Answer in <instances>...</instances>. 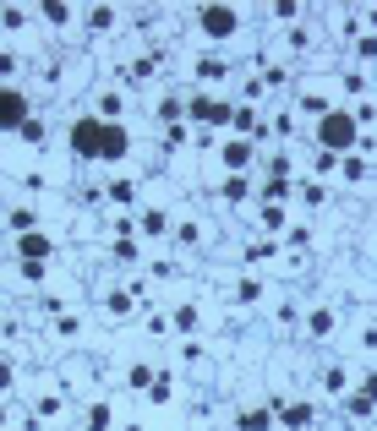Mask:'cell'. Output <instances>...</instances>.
I'll list each match as a JSON object with an SVG mask.
<instances>
[{
	"mask_svg": "<svg viewBox=\"0 0 377 431\" xmlns=\"http://www.w3.org/2000/svg\"><path fill=\"white\" fill-rule=\"evenodd\" d=\"M268 426H274L268 410H246V415H241V431H268Z\"/></svg>",
	"mask_w": 377,
	"mask_h": 431,
	"instance_id": "ba28073f",
	"label": "cell"
},
{
	"mask_svg": "<svg viewBox=\"0 0 377 431\" xmlns=\"http://www.w3.org/2000/svg\"><path fill=\"white\" fill-rule=\"evenodd\" d=\"M6 382H11V366H6V360H0V388H6Z\"/></svg>",
	"mask_w": 377,
	"mask_h": 431,
	"instance_id": "4fadbf2b",
	"label": "cell"
},
{
	"mask_svg": "<svg viewBox=\"0 0 377 431\" xmlns=\"http://www.w3.org/2000/svg\"><path fill=\"white\" fill-rule=\"evenodd\" d=\"M99 137H104V120L99 115H82L72 126V153L77 158H99Z\"/></svg>",
	"mask_w": 377,
	"mask_h": 431,
	"instance_id": "277c9868",
	"label": "cell"
},
{
	"mask_svg": "<svg viewBox=\"0 0 377 431\" xmlns=\"http://www.w3.org/2000/svg\"><path fill=\"white\" fill-rule=\"evenodd\" d=\"M285 426H290V431L312 426V410H306V404H290V410H285Z\"/></svg>",
	"mask_w": 377,
	"mask_h": 431,
	"instance_id": "9c48e42d",
	"label": "cell"
},
{
	"mask_svg": "<svg viewBox=\"0 0 377 431\" xmlns=\"http://www.w3.org/2000/svg\"><path fill=\"white\" fill-rule=\"evenodd\" d=\"M246 158H252V147H246V143H230V147H225V164H235V169H241Z\"/></svg>",
	"mask_w": 377,
	"mask_h": 431,
	"instance_id": "30bf717a",
	"label": "cell"
},
{
	"mask_svg": "<svg viewBox=\"0 0 377 431\" xmlns=\"http://www.w3.org/2000/svg\"><path fill=\"white\" fill-rule=\"evenodd\" d=\"M192 115L208 120V126H225L230 120V104H214V98H192Z\"/></svg>",
	"mask_w": 377,
	"mask_h": 431,
	"instance_id": "52a82bcc",
	"label": "cell"
},
{
	"mask_svg": "<svg viewBox=\"0 0 377 431\" xmlns=\"http://www.w3.org/2000/svg\"><path fill=\"white\" fill-rule=\"evenodd\" d=\"M132 153V132L121 126V120H104V137H99V158L104 164H115V158H126Z\"/></svg>",
	"mask_w": 377,
	"mask_h": 431,
	"instance_id": "5b68a950",
	"label": "cell"
},
{
	"mask_svg": "<svg viewBox=\"0 0 377 431\" xmlns=\"http://www.w3.org/2000/svg\"><path fill=\"white\" fill-rule=\"evenodd\" d=\"M197 22H203V33H208V39H235L241 11H235V6H203V11H197Z\"/></svg>",
	"mask_w": 377,
	"mask_h": 431,
	"instance_id": "7a4b0ae2",
	"label": "cell"
},
{
	"mask_svg": "<svg viewBox=\"0 0 377 431\" xmlns=\"http://www.w3.org/2000/svg\"><path fill=\"white\" fill-rule=\"evenodd\" d=\"M88 426H93V431H104V426H110V410H104V404H93V415H88Z\"/></svg>",
	"mask_w": 377,
	"mask_h": 431,
	"instance_id": "8fae6325",
	"label": "cell"
},
{
	"mask_svg": "<svg viewBox=\"0 0 377 431\" xmlns=\"http://www.w3.org/2000/svg\"><path fill=\"white\" fill-rule=\"evenodd\" d=\"M17 257H28V268H39V262H44V257H50V240H44V235H33V229H28V235H22V240H17Z\"/></svg>",
	"mask_w": 377,
	"mask_h": 431,
	"instance_id": "8992f818",
	"label": "cell"
},
{
	"mask_svg": "<svg viewBox=\"0 0 377 431\" xmlns=\"http://www.w3.org/2000/svg\"><path fill=\"white\" fill-rule=\"evenodd\" d=\"M356 115H345V109H328L323 120H317V143H323V153H345V147L356 143Z\"/></svg>",
	"mask_w": 377,
	"mask_h": 431,
	"instance_id": "6da1fadb",
	"label": "cell"
},
{
	"mask_svg": "<svg viewBox=\"0 0 377 431\" xmlns=\"http://www.w3.org/2000/svg\"><path fill=\"white\" fill-rule=\"evenodd\" d=\"M33 115H28V93L17 87H0V132H22Z\"/></svg>",
	"mask_w": 377,
	"mask_h": 431,
	"instance_id": "3957f363",
	"label": "cell"
},
{
	"mask_svg": "<svg viewBox=\"0 0 377 431\" xmlns=\"http://www.w3.org/2000/svg\"><path fill=\"white\" fill-rule=\"evenodd\" d=\"M11 229H22V235H28V229H33V213H28V208H17V213H11Z\"/></svg>",
	"mask_w": 377,
	"mask_h": 431,
	"instance_id": "7c38bea8",
	"label": "cell"
}]
</instances>
